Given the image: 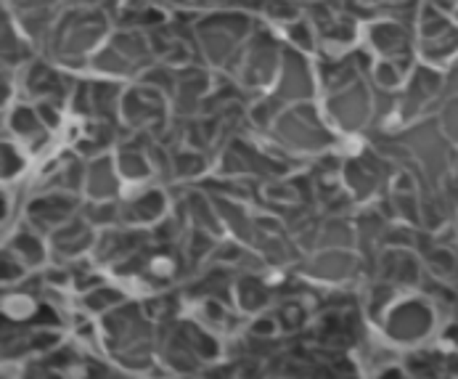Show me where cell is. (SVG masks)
<instances>
[{"instance_id":"cell-1","label":"cell","mask_w":458,"mask_h":379,"mask_svg":"<svg viewBox=\"0 0 458 379\" xmlns=\"http://www.w3.org/2000/svg\"><path fill=\"white\" fill-rule=\"evenodd\" d=\"M17 247H19V252H21V260H27V263H40V260H43V247H40V241L34 239V236H30V234L19 236Z\"/></svg>"},{"instance_id":"cell-2","label":"cell","mask_w":458,"mask_h":379,"mask_svg":"<svg viewBox=\"0 0 458 379\" xmlns=\"http://www.w3.org/2000/svg\"><path fill=\"white\" fill-rule=\"evenodd\" d=\"M122 300V294L114 292V289H98V292L87 294L85 305L90 310H101L106 308V305H114V303H119Z\"/></svg>"},{"instance_id":"cell-3","label":"cell","mask_w":458,"mask_h":379,"mask_svg":"<svg viewBox=\"0 0 458 379\" xmlns=\"http://www.w3.org/2000/svg\"><path fill=\"white\" fill-rule=\"evenodd\" d=\"M21 274H24V265L14 263V255H6V260H3V278L6 281H17Z\"/></svg>"},{"instance_id":"cell-4","label":"cell","mask_w":458,"mask_h":379,"mask_svg":"<svg viewBox=\"0 0 458 379\" xmlns=\"http://www.w3.org/2000/svg\"><path fill=\"white\" fill-rule=\"evenodd\" d=\"M252 331H255V334H271V331H273V321H271V318H262V321H257L255 327H252Z\"/></svg>"}]
</instances>
